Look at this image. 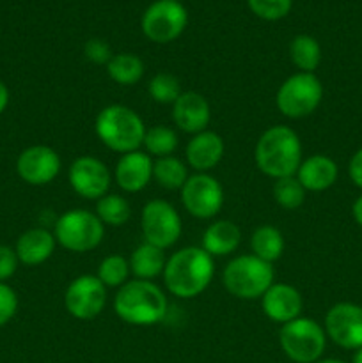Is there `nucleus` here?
Listing matches in <instances>:
<instances>
[{"instance_id":"6ab92c4d","label":"nucleus","mask_w":362,"mask_h":363,"mask_svg":"<svg viewBox=\"0 0 362 363\" xmlns=\"http://www.w3.org/2000/svg\"><path fill=\"white\" fill-rule=\"evenodd\" d=\"M226 152V145H224V138L220 137L216 131L204 130L201 133L194 135L188 140L187 149H185V156L187 162L195 172H208L215 169L224 158Z\"/></svg>"},{"instance_id":"1a4fd4ad","label":"nucleus","mask_w":362,"mask_h":363,"mask_svg":"<svg viewBox=\"0 0 362 363\" xmlns=\"http://www.w3.org/2000/svg\"><path fill=\"white\" fill-rule=\"evenodd\" d=\"M188 25V13L176 0H156L149 4L141 20L142 32L149 41L167 45L180 38Z\"/></svg>"},{"instance_id":"dca6fc26","label":"nucleus","mask_w":362,"mask_h":363,"mask_svg":"<svg viewBox=\"0 0 362 363\" xmlns=\"http://www.w3.org/2000/svg\"><path fill=\"white\" fill-rule=\"evenodd\" d=\"M261 308L270 321L286 325V323L300 318L304 300H302L300 291L295 289L290 284L273 282L270 289L261 296Z\"/></svg>"},{"instance_id":"c85d7f7f","label":"nucleus","mask_w":362,"mask_h":363,"mask_svg":"<svg viewBox=\"0 0 362 363\" xmlns=\"http://www.w3.org/2000/svg\"><path fill=\"white\" fill-rule=\"evenodd\" d=\"M142 145L146 147V152L149 156H155V158L172 156L177 149V135L172 128L158 124V126L146 130Z\"/></svg>"},{"instance_id":"cd10ccee","label":"nucleus","mask_w":362,"mask_h":363,"mask_svg":"<svg viewBox=\"0 0 362 363\" xmlns=\"http://www.w3.org/2000/svg\"><path fill=\"white\" fill-rule=\"evenodd\" d=\"M96 216L102 220L103 225H124L131 216L130 202L117 194H106L96 202Z\"/></svg>"},{"instance_id":"ea45409f","label":"nucleus","mask_w":362,"mask_h":363,"mask_svg":"<svg viewBox=\"0 0 362 363\" xmlns=\"http://www.w3.org/2000/svg\"><path fill=\"white\" fill-rule=\"evenodd\" d=\"M314 363H346V362H343V360H337V358H319L318 362H314Z\"/></svg>"},{"instance_id":"2eb2a0df","label":"nucleus","mask_w":362,"mask_h":363,"mask_svg":"<svg viewBox=\"0 0 362 363\" xmlns=\"http://www.w3.org/2000/svg\"><path fill=\"white\" fill-rule=\"evenodd\" d=\"M62 169L60 156L48 145H31L16 160V172L31 186H45L59 176Z\"/></svg>"},{"instance_id":"0eeeda50","label":"nucleus","mask_w":362,"mask_h":363,"mask_svg":"<svg viewBox=\"0 0 362 363\" xmlns=\"http://www.w3.org/2000/svg\"><path fill=\"white\" fill-rule=\"evenodd\" d=\"M280 350L295 363H314L327 347L325 328L309 318H297L280 326Z\"/></svg>"},{"instance_id":"c756f323","label":"nucleus","mask_w":362,"mask_h":363,"mask_svg":"<svg viewBox=\"0 0 362 363\" xmlns=\"http://www.w3.org/2000/svg\"><path fill=\"white\" fill-rule=\"evenodd\" d=\"M130 262L123 255H106L98 266V279L102 280L106 289H119L121 286L128 282L130 275Z\"/></svg>"},{"instance_id":"423d86ee","label":"nucleus","mask_w":362,"mask_h":363,"mask_svg":"<svg viewBox=\"0 0 362 363\" xmlns=\"http://www.w3.org/2000/svg\"><path fill=\"white\" fill-rule=\"evenodd\" d=\"M55 241L66 250L85 254L99 247L105 236V225L89 209H70L57 218L53 227Z\"/></svg>"},{"instance_id":"9b49d317","label":"nucleus","mask_w":362,"mask_h":363,"mask_svg":"<svg viewBox=\"0 0 362 363\" xmlns=\"http://www.w3.org/2000/svg\"><path fill=\"white\" fill-rule=\"evenodd\" d=\"M181 202L194 218H215L224 206L222 184L212 174L195 172L194 176H188L181 188Z\"/></svg>"},{"instance_id":"f704fd0d","label":"nucleus","mask_w":362,"mask_h":363,"mask_svg":"<svg viewBox=\"0 0 362 363\" xmlns=\"http://www.w3.org/2000/svg\"><path fill=\"white\" fill-rule=\"evenodd\" d=\"M84 53L87 57V60H91L92 64H109V60L112 59V48H110L109 43L105 39H99V38H92L89 39L87 43L84 45Z\"/></svg>"},{"instance_id":"7ed1b4c3","label":"nucleus","mask_w":362,"mask_h":363,"mask_svg":"<svg viewBox=\"0 0 362 363\" xmlns=\"http://www.w3.org/2000/svg\"><path fill=\"white\" fill-rule=\"evenodd\" d=\"M167 308L165 293L151 280H130L114 296V312L131 326L158 325L167 315Z\"/></svg>"},{"instance_id":"a878e982","label":"nucleus","mask_w":362,"mask_h":363,"mask_svg":"<svg viewBox=\"0 0 362 363\" xmlns=\"http://www.w3.org/2000/svg\"><path fill=\"white\" fill-rule=\"evenodd\" d=\"M290 59L302 73H314L322 62V46L312 35L300 34L291 39Z\"/></svg>"},{"instance_id":"393cba45","label":"nucleus","mask_w":362,"mask_h":363,"mask_svg":"<svg viewBox=\"0 0 362 363\" xmlns=\"http://www.w3.org/2000/svg\"><path fill=\"white\" fill-rule=\"evenodd\" d=\"M144 62L135 53H116L106 64V74L119 85H135L144 77Z\"/></svg>"},{"instance_id":"a211bd4d","label":"nucleus","mask_w":362,"mask_h":363,"mask_svg":"<svg viewBox=\"0 0 362 363\" xmlns=\"http://www.w3.org/2000/svg\"><path fill=\"white\" fill-rule=\"evenodd\" d=\"M114 177L121 190L126 194L142 191L153 179V158L141 149L128 155H121L117 162Z\"/></svg>"},{"instance_id":"5701e85b","label":"nucleus","mask_w":362,"mask_h":363,"mask_svg":"<svg viewBox=\"0 0 362 363\" xmlns=\"http://www.w3.org/2000/svg\"><path fill=\"white\" fill-rule=\"evenodd\" d=\"M165 250L155 247V245L142 243L131 252L130 257V272L135 279L138 280H151L156 277L163 275V269H165L167 257L163 254Z\"/></svg>"},{"instance_id":"473e14b6","label":"nucleus","mask_w":362,"mask_h":363,"mask_svg":"<svg viewBox=\"0 0 362 363\" xmlns=\"http://www.w3.org/2000/svg\"><path fill=\"white\" fill-rule=\"evenodd\" d=\"M247 6L261 20L277 21L290 14L293 0H247Z\"/></svg>"},{"instance_id":"9d476101","label":"nucleus","mask_w":362,"mask_h":363,"mask_svg":"<svg viewBox=\"0 0 362 363\" xmlns=\"http://www.w3.org/2000/svg\"><path fill=\"white\" fill-rule=\"evenodd\" d=\"M141 229L144 241L162 248H170L181 238V218L170 202L155 199L142 208Z\"/></svg>"},{"instance_id":"f257e3e1","label":"nucleus","mask_w":362,"mask_h":363,"mask_svg":"<svg viewBox=\"0 0 362 363\" xmlns=\"http://www.w3.org/2000/svg\"><path fill=\"white\" fill-rule=\"evenodd\" d=\"M215 275V261L201 247H185L167 259L163 282L172 296L192 300L208 289Z\"/></svg>"},{"instance_id":"4be33fe9","label":"nucleus","mask_w":362,"mask_h":363,"mask_svg":"<svg viewBox=\"0 0 362 363\" xmlns=\"http://www.w3.org/2000/svg\"><path fill=\"white\" fill-rule=\"evenodd\" d=\"M241 243V230L231 220H216L202 234V250L213 259L231 255Z\"/></svg>"},{"instance_id":"412c9836","label":"nucleus","mask_w":362,"mask_h":363,"mask_svg":"<svg viewBox=\"0 0 362 363\" xmlns=\"http://www.w3.org/2000/svg\"><path fill=\"white\" fill-rule=\"evenodd\" d=\"M55 236L45 227L28 229L18 238L16 250L18 261L25 266H39L48 261L55 252Z\"/></svg>"},{"instance_id":"20e7f679","label":"nucleus","mask_w":362,"mask_h":363,"mask_svg":"<svg viewBox=\"0 0 362 363\" xmlns=\"http://www.w3.org/2000/svg\"><path fill=\"white\" fill-rule=\"evenodd\" d=\"M94 130L102 144L119 155L138 151L146 135L142 117L124 105L105 106L96 116Z\"/></svg>"},{"instance_id":"4c0bfd02","label":"nucleus","mask_w":362,"mask_h":363,"mask_svg":"<svg viewBox=\"0 0 362 363\" xmlns=\"http://www.w3.org/2000/svg\"><path fill=\"white\" fill-rule=\"evenodd\" d=\"M7 105H9V89H7V85L0 80V116L6 112Z\"/></svg>"},{"instance_id":"a19ab883","label":"nucleus","mask_w":362,"mask_h":363,"mask_svg":"<svg viewBox=\"0 0 362 363\" xmlns=\"http://www.w3.org/2000/svg\"><path fill=\"white\" fill-rule=\"evenodd\" d=\"M353 363H362V347L361 350H357V353H355Z\"/></svg>"},{"instance_id":"f3484780","label":"nucleus","mask_w":362,"mask_h":363,"mask_svg":"<svg viewBox=\"0 0 362 363\" xmlns=\"http://www.w3.org/2000/svg\"><path fill=\"white\" fill-rule=\"evenodd\" d=\"M172 121L185 133L197 135L208 130L212 121L208 99L194 91L181 92L180 98L172 103Z\"/></svg>"},{"instance_id":"58836bf2","label":"nucleus","mask_w":362,"mask_h":363,"mask_svg":"<svg viewBox=\"0 0 362 363\" xmlns=\"http://www.w3.org/2000/svg\"><path fill=\"white\" fill-rule=\"evenodd\" d=\"M351 215H353L355 222L362 227V195L355 199L353 206H351Z\"/></svg>"},{"instance_id":"39448f33","label":"nucleus","mask_w":362,"mask_h":363,"mask_svg":"<svg viewBox=\"0 0 362 363\" xmlns=\"http://www.w3.org/2000/svg\"><path fill=\"white\" fill-rule=\"evenodd\" d=\"M273 279V266L252 254L231 259L222 273L224 287L238 300H261Z\"/></svg>"},{"instance_id":"aec40b11","label":"nucleus","mask_w":362,"mask_h":363,"mask_svg":"<svg viewBox=\"0 0 362 363\" xmlns=\"http://www.w3.org/2000/svg\"><path fill=\"white\" fill-rule=\"evenodd\" d=\"M339 177L337 163L327 155H312L302 160L297 170V179L305 191H325L336 184Z\"/></svg>"},{"instance_id":"79ce46f5","label":"nucleus","mask_w":362,"mask_h":363,"mask_svg":"<svg viewBox=\"0 0 362 363\" xmlns=\"http://www.w3.org/2000/svg\"><path fill=\"white\" fill-rule=\"evenodd\" d=\"M176 2H181V0H176Z\"/></svg>"},{"instance_id":"4468645a","label":"nucleus","mask_w":362,"mask_h":363,"mask_svg":"<svg viewBox=\"0 0 362 363\" xmlns=\"http://www.w3.org/2000/svg\"><path fill=\"white\" fill-rule=\"evenodd\" d=\"M327 339L343 350L362 347V307L355 303H336L325 315Z\"/></svg>"},{"instance_id":"2f4dec72","label":"nucleus","mask_w":362,"mask_h":363,"mask_svg":"<svg viewBox=\"0 0 362 363\" xmlns=\"http://www.w3.org/2000/svg\"><path fill=\"white\" fill-rule=\"evenodd\" d=\"M181 92L180 80L170 73H156L148 84L149 98L160 105H172Z\"/></svg>"},{"instance_id":"7c9ffc66","label":"nucleus","mask_w":362,"mask_h":363,"mask_svg":"<svg viewBox=\"0 0 362 363\" xmlns=\"http://www.w3.org/2000/svg\"><path fill=\"white\" fill-rule=\"evenodd\" d=\"M305 188L302 186L297 176L283 177L273 183V199L280 208L287 209V211H295L300 208L305 201Z\"/></svg>"},{"instance_id":"b1692460","label":"nucleus","mask_w":362,"mask_h":363,"mask_svg":"<svg viewBox=\"0 0 362 363\" xmlns=\"http://www.w3.org/2000/svg\"><path fill=\"white\" fill-rule=\"evenodd\" d=\"M252 255L259 257L261 261L273 262L283 257L284 252V236L277 227L259 225L251 236Z\"/></svg>"},{"instance_id":"bb28decb","label":"nucleus","mask_w":362,"mask_h":363,"mask_svg":"<svg viewBox=\"0 0 362 363\" xmlns=\"http://www.w3.org/2000/svg\"><path fill=\"white\" fill-rule=\"evenodd\" d=\"M153 179L163 190H181L188 179V169L176 156H163L153 162Z\"/></svg>"},{"instance_id":"c9c22d12","label":"nucleus","mask_w":362,"mask_h":363,"mask_svg":"<svg viewBox=\"0 0 362 363\" xmlns=\"http://www.w3.org/2000/svg\"><path fill=\"white\" fill-rule=\"evenodd\" d=\"M18 264L20 261H18L16 250L7 245H0V282L9 280L16 273Z\"/></svg>"},{"instance_id":"6e6552de","label":"nucleus","mask_w":362,"mask_h":363,"mask_svg":"<svg viewBox=\"0 0 362 363\" xmlns=\"http://www.w3.org/2000/svg\"><path fill=\"white\" fill-rule=\"evenodd\" d=\"M323 99V85L314 73L291 74L280 84L275 105L287 119H304L311 116Z\"/></svg>"},{"instance_id":"f03ea898","label":"nucleus","mask_w":362,"mask_h":363,"mask_svg":"<svg viewBox=\"0 0 362 363\" xmlns=\"http://www.w3.org/2000/svg\"><path fill=\"white\" fill-rule=\"evenodd\" d=\"M256 165L272 179L297 176L302 163V142L297 131L290 126L268 128L258 138L254 151Z\"/></svg>"},{"instance_id":"f8f14e48","label":"nucleus","mask_w":362,"mask_h":363,"mask_svg":"<svg viewBox=\"0 0 362 363\" xmlns=\"http://www.w3.org/2000/svg\"><path fill=\"white\" fill-rule=\"evenodd\" d=\"M106 305V287L96 275H80L67 286L64 307L67 314L80 321L98 318Z\"/></svg>"},{"instance_id":"72a5a7b5","label":"nucleus","mask_w":362,"mask_h":363,"mask_svg":"<svg viewBox=\"0 0 362 363\" xmlns=\"http://www.w3.org/2000/svg\"><path fill=\"white\" fill-rule=\"evenodd\" d=\"M18 312L16 291L6 282H0V328L6 326Z\"/></svg>"},{"instance_id":"ddd939ff","label":"nucleus","mask_w":362,"mask_h":363,"mask_svg":"<svg viewBox=\"0 0 362 363\" xmlns=\"http://www.w3.org/2000/svg\"><path fill=\"white\" fill-rule=\"evenodd\" d=\"M67 179L77 195L87 201H99L110 190L112 174L102 160L94 156H78L67 170Z\"/></svg>"},{"instance_id":"e433bc0d","label":"nucleus","mask_w":362,"mask_h":363,"mask_svg":"<svg viewBox=\"0 0 362 363\" xmlns=\"http://www.w3.org/2000/svg\"><path fill=\"white\" fill-rule=\"evenodd\" d=\"M348 174H350L351 183L362 190V147L351 156L350 163H348Z\"/></svg>"}]
</instances>
